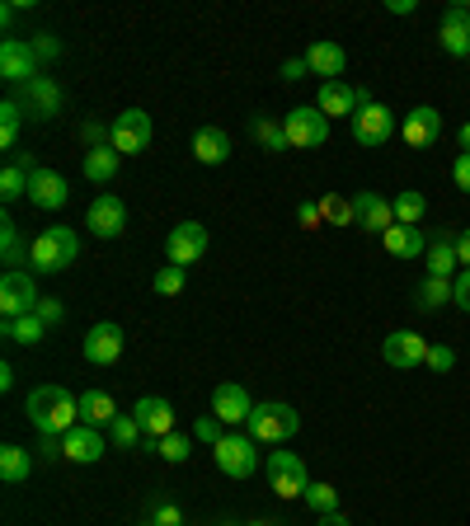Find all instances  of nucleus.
I'll use <instances>...</instances> for the list:
<instances>
[{"label":"nucleus","instance_id":"4d7b16f0","mask_svg":"<svg viewBox=\"0 0 470 526\" xmlns=\"http://www.w3.org/2000/svg\"><path fill=\"white\" fill-rule=\"evenodd\" d=\"M10 386H15V367L5 362V367H0V390H10Z\"/></svg>","mask_w":470,"mask_h":526},{"label":"nucleus","instance_id":"09e8293b","mask_svg":"<svg viewBox=\"0 0 470 526\" xmlns=\"http://www.w3.org/2000/svg\"><path fill=\"white\" fill-rule=\"evenodd\" d=\"M217 423H221V418H198V423H193V437H198V442H207V447H217V442H221Z\"/></svg>","mask_w":470,"mask_h":526},{"label":"nucleus","instance_id":"13d9d810","mask_svg":"<svg viewBox=\"0 0 470 526\" xmlns=\"http://www.w3.org/2000/svg\"><path fill=\"white\" fill-rule=\"evenodd\" d=\"M456 141H461V151H470V123L461 127V132H456Z\"/></svg>","mask_w":470,"mask_h":526},{"label":"nucleus","instance_id":"ea45409f","mask_svg":"<svg viewBox=\"0 0 470 526\" xmlns=\"http://www.w3.org/2000/svg\"><path fill=\"white\" fill-rule=\"evenodd\" d=\"M151 287H156L160 296H179L188 287V268H179V263H165L156 278H151Z\"/></svg>","mask_w":470,"mask_h":526},{"label":"nucleus","instance_id":"4c0bfd02","mask_svg":"<svg viewBox=\"0 0 470 526\" xmlns=\"http://www.w3.org/2000/svg\"><path fill=\"white\" fill-rule=\"evenodd\" d=\"M29 179H33V174L24 170V165H5V174H0V198H5V202L29 198Z\"/></svg>","mask_w":470,"mask_h":526},{"label":"nucleus","instance_id":"c9c22d12","mask_svg":"<svg viewBox=\"0 0 470 526\" xmlns=\"http://www.w3.org/2000/svg\"><path fill=\"white\" fill-rule=\"evenodd\" d=\"M19 127H24V104H19V99H5V104H0V146H5V151L19 141Z\"/></svg>","mask_w":470,"mask_h":526},{"label":"nucleus","instance_id":"393cba45","mask_svg":"<svg viewBox=\"0 0 470 526\" xmlns=\"http://www.w3.org/2000/svg\"><path fill=\"white\" fill-rule=\"evenodd\" d=\"M423 263H428V278H452V273H461V259H456V231H442L438 240H428Z\"/></svg>","mask_w":470,"mask_h":526},{"label":"nucleus","instance_id":"052dcab7","mask_svg":"<svg viewBox=\"0 0 470 526\" xmlns=\"http://www.w3.org/2000/svg\"><path fill=\"white\" fill-rule=\"evenodd\" d=\"M141 526H156V522H141Z\"/></svg>","mask_w":470,"mask_h":526},{"label":"nucleus","instance_id":"39448f33","mask_svg":"<svg viewBox=\"0 0 470 526\" xmlns=\"http://www.w3.org/2000/svg\"><path fill=\"white\" fill-rule=\"evenodd\" d=\"M151 137H156V127H151V113L146 109H123L109 127V146L118 155H141L151 146Z\"/></svg>","mask_w":470,"mask_h":526},{"label":"nucleus","instance_id":"a878e982","mask_svg":"<svg viewBox=\"0 0 470 526\" xmlns=\"http://www.w3.org/2000/svg\"><path fill=\"white\" fill-rule=\"evenodd\" d=\"M193 155H198V165H226L231 160V137L221 127H198L193 132Z\"/></svg>","mask_w":470,"mask_h":526},{"label":"nucleus","instance_id":"20e7f679","mask_svg":"<svg viewBox=\"0 0 470 526\" xmlns=\"http://www.w3.org/2000/svg\"><path fill=\"white\" fill-rule=\"evenodd\" d=\"M264 470H268V489L278 498H306V489H311L306 461H301L297 451H273Z\"/></svg>","mask_w":470,"mask_h":526},{"label":"nucleus","instance_id":"bb28decb","mask_svg":"<svg viewBox=\"0 0 470 526\" xmlns=\"http://www.w3.org/2000/svg\"><path fill=\"white\" fill-rule=\"evenodd\" d=\"M381 245H386V254L391 259H419V254H428V240H423L419 226H391V231L381 235Z\"/></svg>","mask_w":470,"mask_h":526},{"label":"nucleus","instance_id":"7c9ffc66","mask_svg":"<svg viewBox=\"0 0 470 526\" xmlns=\"http://www.w3.org/2000/svg\"><path fill=\"white\" fill-rule=\"evenodd\" d=\"M391 212H395V226H419L428 217V198H423L419 188H400L391 198Z\"/></svg>","mask_w":470,"mask_h":526},{"label":"nucleus","instance_id":"7ed1b4c3","mask_svg":"<svg viewBox=\"0 0 470 526\" xmlns=\"http://www.w3.org/2000/svg\"><path fill=\"white\" fill-rule=\"evenodd\" d=\"M245 428H250L254 442H264V447H282V442H292L301 433V414L292 404L282 400H268V404H254V414L245 418Z\"/></svg>","mask_w":470,"mask_h":526},{"label":"nucleus","instance_id":"6e6d98bb","mask_svg":"<svg viewBox=\"0 0 470 526\" xmlns=\"http://www.w3.org/2000/svg\"><path fill=\"white\" fill-rule=\"evenodd\" d=\"M315 526H353V522H348L344 512H325V517H320V522H315Z\"/></svg>","mask_w":470,"mask_h":526},{"label":"nucleus","instance_id":"5fc2aeb1","mask_svg":"<svg viewBox=\"0 0 470 526\" xmlns=\"http://www.w3.org/2000/svg\"><path fill=\"white\" fill-rule=\"evenodd\" d=\"M386 10H391V15H414L419 0H386Z\"/></svg>","mask_w":470,"mask_h":526},{"label":"nucleus","instance_id":"e433bc0d","mask_svg":"<svg viewBox=\"0 0 470 526\" xmlns=\"http://www.w3.org/2000/svg\"><path fill=\"white\" fill-rule=\"evenodd\" d=\"M109 437H113V447H118V451H132V447H137V442H141L146 433H141L137 414H118V418L109 423Z\"/></svg>","mask_w":470,"mask_h":526},{"label":"nucleus","instance_id":"ddd939ff","mask_svg":"<svg viewBox=\"0 0 470 526\" xmlns=\"http://www.w3.org/2000/svg\"><path fill=\"white\" fill-rule=\"evenodd\" d=\"M353 226L367 235H386L395 226V212H391V198H381L372 188H362L358 198H353Z\"/></svg>","mask_w":470,"mask_h":526},{"label":"nucleus","instance_id":"37998d69","mask_svg":"<svg viewBox=\"0 0 470 526\" xmlns=\"http://www.w3.org/2000/svg\"><path fill=\"white\" fill-rule=\"evenodd\" d=\"M423 367H428V372H452V367H456V353H452V348H442V343H433Z\"/></svg>","mask_w":470,"mask_h":526},{"label":"nucleus","instance_id":"9d476101","mask_svg":"<svg viewBox=\"0 0 470 526\" xmlns=\"http://www.w3.org/2000/svg\"><path fill=\"white\" fill-rule=\"evenodd\" d=\"M428 348H433V343L423 339V334L395 329V334H386V343H381V357L391 362L395 372H409V367H423V362H428Z\"/></svg>","mask_w":470,"mask_h":526},{"label":"nucleus","instance_id":"f257e3e1","mask_svg":"<svg viewBox=\"0 0 470 526\" xmlns=\"http://www.w3.org/2000/svg\"><path fill=\"white\" fill-rule=\"evenodd\" d=\"M76 418H80V395H71L66 386L47 381V386L29 390V423L43 437H66L76 428Z\"/></svg>","mask_w":470,"mask_h":526},{"label":"nucleus","instance_id":"c756f323","mask_svg":"<svg viewBox=\"0 0 470 526\" xmlns=\"http://www.w3.org/2000/svg\"><path fill=\"white\" fill-rule=\"evenodd\" d=\"M29 470H33L29 447H19V442H5V447H0V480L5 484H24Z\"/></svg>","mask_w":470,"mask_h":526},{"label":"nucleus","instance_id":"4be33fe9","mask_svg":"<svg viewBox=\"0 0 470 526\" xmlns=\"http://www.w3.org/2000/svg\"><path fill=\"white\" fill-rule=\"evenodd\" d=\"M306 66H311V76H320V85L325 80H339L348 66V52L339 43H329V38H320V43L306 47Z\"/></svg>","mask_w":470,"mask_h":526},{"label":"nucleus","instance_id":"a19ab883","mask_svg":"<svg viewBox=\"0 0 470 526\" xmlns=\"http://www.w3.org/2000/svg\"><path fill=\"white\" fill-rule=\"evenodd\" d=\"M156 451H160V461L184 465L188 451H193V437H188V433H170V437H160V442H156Z\"/></svg>","mask_w":470,"mask_h":526},{"label":"nucleus","instance_id":"de8ad7c7","mask_svg":"<svg viewBox=\"0 0 470 526\" xmlns=\"http://www.w3.org/2000/svg\"><path fill=\"white\" fill-rule=\"evenodd\" d=\"M452 184L461 188V193H470V151H461L452 160Z\"/></svg>","mask_w":470,"mask_h":526},{"label":"nucleus","instance_id":"473e14b6","mask_svg":"<svg viewBox=\"0 0 470 526\" xmlns=\"http://www.w3.org/2000/svg\"><path fill=\"white\" fill-rule=\"evenodd\" d=\"M0 334L10 343H24V348H33V343L47 339V325L38 320V310L33 315H19V320H0Z\"/></svg>","mask_w":470,"mask_h":526},{"label":"nucleus","instance_id":"f8f14e48","mask_svg":"<svg viewBox=\"0 0 470 526\" xmlns=\"http://www.w3.org/2000/svg\"><path fill=\"white\" fill-rule=\"evenodd\" d=\"M0 76L10 80V85H29V80H38V52H33V43H24V38H5V43H0Z\"/></svg>","mask_w":470,"mask_h":526},{"label":"nucleus","instance_id":"a18cd8bd","mask_svg":"<svg viewBox=\"0 0 470 526\" xmlns=\"http://www.w3.org/2000/svg\"><path fill=\"white\" fill-rule=\"evenodd\" d=\"M29 43H33V52H38V62H57V57H62V43H57L52 33H38Z\"/></svg>","mask_w":470,"mask_h":526},{"label":"nucleus","instance_id":"cd10ccee","mask_svg":"<svg viewBox=\"0 0 470 526\" xmlns=\"http://www.w3.org/2000/svg\"><path fill=\"white\" fill-rule=\"evenodd\" d=\"M113 418H118V404H113L109 390H85V395H80V423H90V428H109Z\"/></svg>","mask_w":470,"mask_h":526},{"label":"nucleus","instance_id":"6e6552de","mask_svg":"<svg viewBox=\"0 0 470 526\" xmlns=\"http://www.w3.org/2000/svg\"><path fill=\"white\" fill-rule=\"evenodd\" d=\"M282 127H287L292 151H315V146H325V141H329V118L315 109V104H301V109H292L287 118H282Z\"/></svg>","mask_w":470,"mask_h":526},{"label":"nucleus","instance_id":"2f4dec72","mask_svg":"<svg viewBox=\"0 0 470 526\" xmlns=\"http://www.w3.org/2000/svg\"><path fill=\"white\" fill-rule=\"evenodd\" d=\"M414 306L423 315H438L442 306H452V278H423L419 292H414Z\"/></svg>","mask_w":470,"mask_h":526},{"label":"nucleus","instance_id":"5701e85b","mask_svg":"<svg viewBox=\"0 0 470 526\" xmlns=\"http://www.w3.org/2000/svg\"><path fill=\"white\" fill-rule=\"evenodd\" d=\"M24 113H29V118H38V123L57 118V113H62V90H57V80H52V76L29 80V99H24Z\"/></svg>","mask_w":470,"mask_h":526},{"label":"nucleus","instance_id":"49530a36","mask_svg":"<svg viewBox=\"0 0 470 526\" xmlns=\"http://www.w3.org/2000/svg\"><path fill=\"white\" fill-rule=\"evenodd\" d=\"M151 522L156 526H184V512H179V503H165V498H160L156 512H151Z\"/></svg>","mask_w":470,"mask_h":526},{"label":"nucleus","instance_id":"72a5a7b5","mask_svg":"<svg viewBox=\"0 0 470 526\" xmlns=\"http://www.w3.org/2000/svg\"><path fill=\"white\" fill-rule=\"evenodd\" d=\"M0 249H5V273H19V263H29V254H24V245H19V226L15 217H0Z\"/></svg>","mask_w":470,"mask_h":526},{"label":"nucleus","instance_id":"3c124183","mask_svg":"<svg viewBox=\"0 0 470 526\" xmlns=\"http://www.w3.org/2000/svg\"><path fill=\"white\" fill-rule=\"evenodd\" d=\"M62 315H66V306H62V301H47V296H43V301H38V320H43L47 329L57 325V320H62Z\"/></svg>","mask_w":470,"mask_h":526},{"label":"nucleus","instance_id":"1a4fd4ad","mask_svg":"<svg viewBox=\"0 0 470 526\" xmlns=\"http://www.w3.org/2000/svg\"><path fill=\"white\" fill-rule=\"evenodd\" d=\"M348 127H353V141H358V146H386V141L395 137V113L386 109V104L367 99V104L348 118Z\"/></svg>","mask_w":470,"mask_h":526},{"label":"nucleus","instance_id":"bf43d9fd","mask_svg":"<svg viewBox=\"0 0 470 526\" xmlns=\"http://www.w3.org/2000/svg\"><path fill=\"white\" fill-rule=\"evenodd\" d=\"M250 526H273V522H250Z\"/></svg>","mask_w":470,"mask_h":526},{"label":"nucleus","instance_id":"f3484780","mask_svg":"<svg viewBox=\"0 0 470 526\" xmlns=\"http://www.w3.org/2000/svg\"><path fill=\"white\" fill-rule=\"evenodd\" d=\"M438 43L447 57H470V10L466 5H447V10H442Z\"/></svg>","mask_w":470,"mask_h":526},{"label":"nucleus","instance_id":"6ab92c4d","mask_svg":"<svg viewBox=\"0 0 470 526\" xmlns=\"http://www.w3.org/2000/svg\"><path fill=\"white\" fill-rule=\"evenodd\" d=\"M362 104H367V94L344 85V80H325V85H320V99H315V109L325 113V118H353Z\"/></svg>","mask_w":470,"mask_h":526},{"label":"nucleus","instance_id":"4468645a","mask_svg":"<svg viewBox=\"0 0 470 526\" xmlns=\"http://www.w3.org/2000/svg\"><path fill=\"white\" fill-rule=\"evenodd\" d=\"M80 353H85L90 367H113V362L123 357V329L113 325V320L90 325V334H85V343H80Z\"/></svg>","mask_w":470,"mask_h":526},{"label":"nucleus","instance_id":"aec40b11","mask_svg":"<svg viewBox=\"0 0 470 526\" xmlns=\"http://www.w3.org/2000/svg\"><path fill=\"white\" fill-rule=\"evenodd\" d=\"M66 198H71V188H66V174L57 170H33L29 179V202L38 212H62Z\"/></svg>","mask_w":470,"mask_h":526},{"label":"nucleus","instance_id":"58836bf2","mask_svg":"<svg viewBox=\"0 0 470 526\" xmlns=\"http://www.w3.org/2000/svg\"><path fill=\"white\" fill-rule=\"evenodd\" d=\"M320 217H325L329 226H353V198L325 193V198H320Z\"/></svg>","mask_w":470,"mask_h":526},{"label":"nucleus","instance_id":"423d86ee","mask_svg":"<svg viewBox=\"0 0 470 526\" xmlns=\"http://www.w3.org/2000/svg\"><path fill=\"white\" fill-rule=\"evenodd\" d=\"M212 461H217V470L226 475V480H250L254 475V465H259V451H254V437L245 433H226L212 447Z\"/></svg>","mask_w":470,"mask_h":526},{"label":"nucleus","instance_id":"f704fd0d","mask_svg":"<svg viewBox=\"0 0 470 526\" xmlns=\"http://www.w3.org/2000/svg\"><path fill=\"white\" fill-rule=\"evenodd\" d=\"M250 132H254V141H259L264 151H292V141H287V127L273 123V118H254Z\"/></svg>","mask_w":470,"mask_h":526},{"label":"nucleus","instance_id":"79ce46f5","mask_svg":"<svg viewBox=\"0 0 470 526\" xmlns=\"http://www.w3.org/2000/svg\"><path fill=\"white\" fill-rule=\"evenodd\" d=\"M306 508H311L315 517L339 512V489H334V484H311V489H306Z\"/></svg>","mask_w":470,"mask_h":526},{"label":"nucleus","instance_id":"0eeeda50","mask_svg":"<svg viewBox=\"0 0 470 526\" xmlns=\"http://www.w3.org/2000/svg\"><path fill=\"white\" fill-rule=\"evenodd\" d=\"M38 282H33L29 268H19V273H5L0 278V320H19V315H33L38 310Z\"/></svg>","mask_w":470,"mask_h":526},{"label":"nucleus","instance_id":"603ef678","mask_svg":"<svg viewBox=\"0 0 470 526\" xmlns=\"http://www.w3.org/2000/svg\"><path fill=\"white\" fill-rule=\"evenodd\" d=\"M278 76L282 80H306V76H311V66H306V57H287Z\"/></svg>","mask_w":470,"mask_h":526},{"label":"nucleus","instance_id":"c03bdc74","mask_svg":"<svg viewBox=\"0 0 470 526\" xmlns=\"http://www.w3.org/2000/svg\"><path fill=\"white\" fill-rule=\"evenodd\" d=\"M452 306L470 315V268H461V273L452 278Z\"/></svg>","mask_w":470,"mask_h":526},{"label":"nucleus","instance_id":"dca6fc26","mask_svg":"<svg viewBox=\"0 0 470 526\" xmlns=\"http://www.w3.org/2000/svg\"><path fill=\"white\" fill-rule=\"evenodd\" d=\"M62 456L71 465H94L104 461V428H90V423H76L71 433L62 437Z\"/></svg>","mask_w":470,"mask_h":526},{"label":"nucleus","instance_id":"412c9836","mask_svg":"<svg viewBox=\"0 0 470 526\" xmlns=\"http://www.w3.org/2000/svg\"><path fill=\"white\" fill-rule=\"evenodd\" d=\"M212 414H217L221 423H245V418L254 414L250 390L240 386V381H221V386L212 390Z\"/></svg>","mask_w":470,"mask_h":526},{"label":"nucleus","instance_id":"c85d7f7f","mask_svg":"<svg viewBox=\"0 0 470 526\" xmlns=\"http://www.w3.org/2000/svg\"><path fill=\"white\" fill-rule=\"evenodd\" d=\"M118 165H123V155L113 151V146H104V141L85 151V179L90 184H109L113 174H118Z\"/></svg>","mask_w":470,"mask_h":526},{"label":"nucleus","instance_id":"680f3d73","mask_svg":"<svg viewBox=\"0 0 470 526\" xmlns=\"http://www.w3.org/2000/svg\"><path fill=\"white\" fill-rule=\"evenodd\" d=\"M466 10H470V0H466Z\"/></svg>","mask_w":470,"mask_h":526},{"label":"nucleus","instance_id":"8fccbe9b","mask_svg":"<svg viewBox=\"0 0 470 526\" xmlns=\"http://www.w3.org/2000/svg\"><path fill=\"white\" fill-rule=\"evenodd\" d=\"M297 221L306 226V231H315V226H325V217H320V202H301V207H297Z\"/></svg>","mask_w":470,"mask_h":526},{"label":"nucleus","instance_id":"2eb2a0df","mask_svg":"<svg viewBox=\"0 0 470 526\" xmlns=\"http://www.w3.org/2000/svg\"><path fill=\"white\" fill-rule=\"evenodd\" d=\"M85 226H90V235H99V240H118V235H123V226H127L123 198L99 193V198L90 202V212H85Z\"/></svg>","mask_w":470,"mask_h":526},{"label":"nucleus","instance_id":"a211bd4d","mask_svg":"<svg viewBox=\"0 0 470 526\" xmlns=\"http://www.w3.org/2000/svg\"><path fill=\"white\" fill-rule=\"evenodd\" d=\"M132 414H137L141 433L151 437V442L170 437V433H174V423H179V418H174V404H170V400H160V395H141Z\"/></svg>","mask_w":470,"mask_h":526},{"label":"nucleus","instance_id":"b1692460","mask_svg":"<svg viewBox=\"0 0 470 526\" xmlns=\"http://www.w3.org/2000/svg\"><path fill=\"white\" fill-rule=\"evenodd\" d=\"M442 137V113L433 104H419V109L405 113V141L409 146H433Z\"/></svg>","mask_w":470,"mask_h":526},{"label":"nucleus","instance_id":"864d4df0","mask_svg":"<svg viewBox=\"0 0 470 526\" xmlns=\"http://www.w3.org/2000/svg\"><path fill=\"white\" fill-rule=\"evenodd\" d=\"M456 259H461V268H470V226L456 231Z\"/></svg>","mask_w":470,"mask_h":526},{"label":"nucleus","instance_id":"f03ea898","mask_svg":"<svg viewBox=\"0 0 470 526\" xmlns=\"http://www.w3.org/2000/svg\"><path fill=\"white\" fill-rule=\"evenodd\" d=\"M80 259V235L71 226H47L29 245V273H62Z\"/></svg>","mask_w":470,"mask_h":526},{"label":"nucleus","instance_id":"9b49d317","mask_svg":"<svg viewBox=\"0 0 470 526\" xmlns=\"http://www.w3.org/2000/svg\"><path fill=\"white\" fill-rule=\"evenodd\" d=\"M203 254H207V226L203 221H179L170 231V240H165V259L188 268V263H198Z\"/></svg>","mask_w":470,"mask_h":526}]
</instances>
